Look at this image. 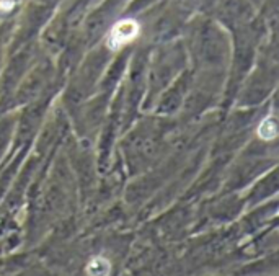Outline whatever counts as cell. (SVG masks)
I'll list each match as a JSON object with an SVG mask.
<instances>
[{
  "mask_svg": "<svg viewBox=\"0 0 279 276\" xmlns=\"http://www.w3.org/2000/svg\"><path fill=\"white\" fill-rule=\"evenodd\" d=\"M13 7H15L13 0H2V2H0V10L2 12H10Z\"/></svg>",
  "mask_w": 279,
  "mask_h": 276,
  "instance_id": "obj_4",
  "label": "cell"
},
{
  "mask_svg": "<svg viewBox=\"0 0 279 276\" xmlns=\"http://www.w3.org/2000/svg\"><path fill=\"white\" fill-rule=\"evenodd\" d=\"M276 134H277L276 116H268V118H264L260 124V128H258V136L264 141H271V139H274Z\"/></svg>",
  "mask_w": 279,
  "mask_h": 276,
  "instance_id": "obj_3",
  "label": "cell"
},
{
  "mask_svg": "<svg viewBox=\"0 0 279 276\" xmlns=\"http://www.w3.org/2000/svg\"><path fill=\"white\" fill-rule=\"evenodd\" d=\"M139 31H141V26L132 18H126L118 22L109 31L108 36V47L111 51H118L121 49L124 44H129L131 41H134L139 36Z\"/></svg>",
  "mask_w": 279,
  "mask_h": 276,
  "instance_id": "obj_1",
  "label": "cell"
},
{
  "mask_svg": "<svg viewBox=\"0 0 279 276\" xmlns=\"http://www.w3.org/2000/svg\"><path fill=\"white\" fill-rule=\"evenodd\" d=\"M111 263L104 257H95L88 261L87 274L88 276H109Z\"/></svg>",
  "mask_w": 279,
  "mask_h": 276,
  "instance_id": "obj_2",
  "label": "cell"
}]
</instances>
